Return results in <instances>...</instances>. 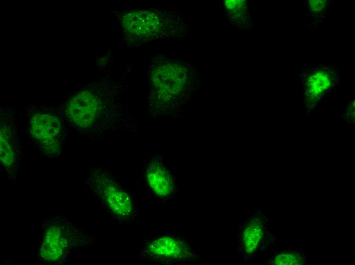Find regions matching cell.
Segmentation results:
<instances>
[{"label":"cell","mask_w":355,"mask_h":265,"mask_svg":"<svg viewBox=\"0 0 355 265\" xmlns=\"http://www.w3.org/2000/svg\"><path fill=\"white\" fill-rule=\"evenodd\" d=\"M265 218L260 213H256L246 218L237 231V244L244 256L249 257L260 250L265 236Z\"/></svg>","instance_id":"cell-10"},{"label":"cell","mask_w":355,"mask_h":265,"mask_svg":"<svg viewBox=\"0 0 355 265\" xmlns=\"http://www.w3.org/2000/svg\"><path fill=\"white\" fill-rule=\"evenodd\" d=\"M139 254L142 259L159 264L194 263L203 259L202 255L184 237L168 232L149 237Z\"/></svg>","instance_id":"cell-7"},{"label":"cell","mask_w":355,"mask_h":265,"mask_svg":"<svg viewBox=\"0 0 355 265\" xmlns=\"http://www.w3.org/2000/svg\"><path fill=\"white\" fill-rule=\"evenodd\" d=\"M301 258L297 254H280L276 255L272 262L275 264H299Z\"/></svg>","instance_id":"cell-13"},{"label":"cell","mask_w":355,"mask_h":265,"mask_svg":"<svg viewBox=\"0 0 355 265\" xmlns=\"http://www.w3.org/2000/svg\"><path fill=\"white\" fill-rule=\"evenodd\" d=\"M37 242L35 257L38 264L62 265L69 262L77 251L87 249L96 239L85 233L68 218L61 215L45 218Z\"/></svg>","instance_id":"cell-4"},{"label":"cell","mask_w":355,"mask_h":265,"mask_svg":"<svg viewBox=\"0 0 355 265\" xmlns=\"http://www.w3.org/2000/svg\"><path fill=\"white\" fill-rule=\"evenodd\" d=\"M222 7L229 22L240 28L248 19V8L245 1H224Z\"/></svg>","instance_id":"cell-12"},{"label":"cell","mask_w":355,"mask_h":265,"mask_svg":"<svg viewBox=\"0 0 355 265\" xmlns=\"http://www.w3.org/2000/svg\"><path fill=\"white\" fill-rule=\"evenodd\" d=\"M0 116L1 168L8 181L14 183L20 178V169L23 157L19 128L12 110L8 108L1 109Z\"/></svg>","instance_id":"cell-8"},{"label":"cell","mask_w":355,"mask_h":265,"mask_svg":"<svg viewBox=\"0 0 355 265\" xmlns=\"http://www.w3.org/2000/svg\"><path fill=\"white\" fill-rule=\"evenodd\" d=\"M86 182L93 197L112 220L124 224L136 221L138 209L135 198L112 172L105 168L92 167Z\"/></svg>","instance_id":"cell-5"},{"label":"cell","mask_w":355,"mask_h":265,"mask_svg":"<svg viewBox=\"0 0 355 265\" xmlns=\"http://www.w3.org/2000/svg\"><path fill=\"white\" fill-rule=\"evenodd\" d=\"M335 73L327 67L315 68L306 76L305 88L311 102H315L328 89L335 81Z\"/></svg>","instance_id":"cell-11"},{"label":"cell","mask_w":355,"mask_h":265,"mask_svg":"<svg viewBox=\"0 0 355 265\" xmlns=\"http://www.w3.org/2000/svg\"><path fill=\"white\" fill-rule=\"evenodd\" d=\"M309 2L310 10L314 13L322 12L327 5L326 1H309Z\"/></svg>","instance_id":"cell-14"},{"label":"cell","mask_w":355,"mask_h":265,"mask_svg":"<svg viewBox=\"0 0 355 265\" xmlns=\"http://www.w3.org/2000/svg\"><path fill=\"white\" fill-rule=\"evenodd\" d=\"M199 73L190 62L158 54L148 67L147 107L154 117L179 114L190 100Z\"/></svg>","instance_id":"cell-2"},{"label":"cell","mask_w":355,"mask_h":265,"mask_svg":"<svg viewBox=\"0 0 355 265\" xmlns=\"http://www.w3.org/2000/svg\"><path fill=\"white\" fill-rule=\"evenodd\" d=\"M129 86L125 78L107 76L79 90L62 109L71 128L93 142L122 128L138 134L131 108L121 99Z\"/></svg>","instance_id":"cell-1"},{"label":"cell","mask_w":355,"mask_h":265,"mask_svg":"<svg viewBox=\"0 0 355 265\" xmlns=\"http://www.w3.org/2000/svg\"><path fill=\"white\" fill-rule=\"evenodd\" d=\"M144 177L146 190L155 201L167 203L178 195V178L160 155H155L147 163Z\"/></svg>","instance_id":"cell-9"},{"label":"cell","mask_w":355,"mask_h":265,"mask_svg":"<svg viewBox=\"0 0 355 265\" xmlns=\"http://www.w3.org/2000/svg\"><path fill=\"white\" fill-rule=\"evenodd\" d=\"M123 43L130 48L161 40H174L188 35V23L179 10L158 7L115 11Z\"/></svg>","instance_id":"cell-3"},{"label":"cell","mask_w":355,"mask_h":265,"mask_svg":"<svg viewBox=\"0 0 355 265\" xmlns=\"http://www.w3.org/2000/svg\"><path fill=\"white\" fill-rule=\"evenodd\" d=\"M70 125L61 108H28L27 134L45 157H60L63 152L64 141L70 133Z\"/></svg>","instance_id":"cell-6"}]
</instances>
